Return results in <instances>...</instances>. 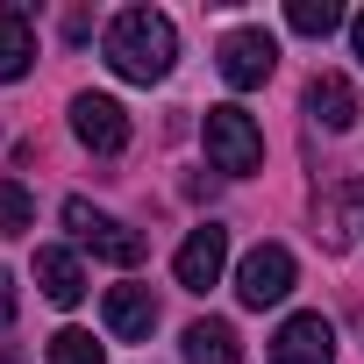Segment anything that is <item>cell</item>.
Wrapping results in <instances>:
<instances>
[{
	"label": "cell",
	"instance_id": "obj_3",
	"mask_svg": "<svg viewBox=\"0 0 364 364\" xmlns=\"http://www.w3.org/2000/svg\"><path fill=\"white\" fill-rule=\"evenodd\" d=\"M65 229L93 250V257H107V264H143V236L129 229V222H114V215H100V208H86V200H65Z\"/></svg>",
	"mask_w": 364,
	"mask_h": 364
},
{
	"label": "cell",
	"instance_id": "obj_14",
	"mask_svg": "<svg viewBox=\"0 0 364 364\" xmlns=\"http://www.w3.org/2000/svg\"><path fill=\"white\" fill-rule=\"evenodd\" d=\"M286 22H293V36H328V29H343V8L336 0H293Z\"/></svg>",
	"mask_w": 364,
	"mask_h": 364
},
{
	"label": "cell",
	"instance_id": "obj_13",
	"mask_svg": "<svg viewBox=\"0 0 364 364\" xmlns=\"http://www.w3.org/2000/svg\"><path fill=\"white\" fill-rule=\"evenodd\" d=\"M178 350H186V364H243V343H236V328H229V321H215V314H208V321H193Z\"/></svg>",
	"mask_w": 364,
	"mask_h": 364
},
{
	"label": "cell",
	"instance_id": "obj_11",
	"mask_svg": "<svg viewBox=\"0 0 364 364\" xmlns=\"http://www.w3.org/2000/svg\"><path fill=\"white\" fill-rule=\"evenodd\" d=\"M307 114H314L321 129H350V122H357V86H350L343 72H314V86H307Z\"/></svg>",
	"mask_w": 364,
	"mask_h": 364
},
{
	"label": "cell",
	"instance_id": "obj_1",
	"mask_svg": "<svg viewBox=\"0 0 364 364\" xmlns=\"http://www.w3.org/2000/svg\"><path fill=\"white\" fill-rule=\"evenodd\" d=\"M171 58H178V29H171V15H157V8H129V15L107 22V65H114L122 79L150 86V79L171 72Z\"/></svg>",
	"mask_w": 364,
	"mask_h": 364
},
{
	"label": "cell",
	"instance_id": "obj_8",
	"mask_svg": "<svg viewBox=\"0 0 364 364\" xmlns=\"http://www.w3.org/2000/svg\"><path fill=\"white\" fill-rule=\"evenodd\" d=\"M272 357H279V364H336V328H328V314H286L279 336H272Z\"/></svg>",
	"mask_w": 364,
	"mask_h": 364
},
{
	"label": "cell",
	"instance_id": "obj_18",
	"mask_svg": "<svg viewBox=\"0 0 364 364\" xmlns=\"http://www.w3.org/2000/svg\"><path fill=\"white\" fill-rule=\"evenodd\" d=\"M350 50H357V65H364V15L350 22Z\"/></svg>",
	"mask_w": 364,
	"mask_h": 364
},
{
	"label": "cell",
	"instance_id": "obj_16",
	"mask_svg": "<svg viewBox=\"0 0 364 364\" xmlns=\"http://www.w3.org/2000/svg\"><path fill=\"white\" fill-rule=\"evenodd\" d=\"M29 222H36V200L15 186V178H0V236H22Z\"/></svg>",
	"mask_w": 364,
	"mask_h": 364
},
{
	"label": "cell",
	"instance_id": "obj_5",
	"mask_svg": "<svg viewBox=\"0 0 364 364\" xmlns=\"http://www.w3.org/2000/svg\"><path fill=\"white\" fill-rule=\"evenodd\" d=\"M215 65H222V79H229L236 93H250V86H264V79H272V65H279V43H272L264 29H236V36H222Z\"/></svg>",
	"mask_w": 364,
	"mask_h": 364
},
{
	"label": "cell",
	"instance_id": "obj_10",
	"mask_svg": "<svg viewBox=\"0 0 364 364\" xmlns=\"http://www.w3.org/2000/svg\"><path fill=\"white\" fill-rule=\"evenodd\" d=\"M29 65H36V29H29V15H22V8H0V86L29 79Z\"/></svg>",
	"mask_w": 364,
	"mask_h": 364
},
{
	"label": "cell",
	"instance_id": "obj_2",
	"mask_svg": "<svg viewBox=\"0 0 364 364\" xmlns=\"http://www.w3.org/2000/svg\"><path fill=\"white\" fill-rule=\"evenodd\" d=\"M208 157H215V171H229V178H243V171H257L264 164V129L243 114V107H208Z\"/></svg>",
	"mask_w": 364,
	"mask_h": 364
},
{
	"label": "cell",
	"instance_id": "obj_7",
	"mask_svg": "<svg viewBox=\"0 0 364 364\" xmlns=\"http://www.w3.org/2000/svg\"><path fill=\"white\" fill-rule=\"evenodd\" d=\"M222 264H229V229L200 222L186 243H178V257H171V279L186 286V293H208V286L222 279Z\"/></svg>",
	"mask_w": 364,
	"mask_h": 364
},
{
	"label": "cell",
	"instance_id": "obj_4",
	"mask_svg": "<svg viewBox=\"0 0 364 364\" xmlns=\"http://www.w3.org/2000/svg\"><path fill=\"white\" fill-rule=\"evenodd\" d=\"M286 293H293V250L286 243H257L236 264V300L243 307H279Z\"/></svg>",
	"mask_w": 364,
	"mask_h": 364
},
{
	"label": "cell",
	"instance_id": "obj_15",
	"mask_svg": "<svg viewBox=\"0 0 364 364\" xmlns=\"http://www.w3.org/2000/svg\"><path fill=\"white\" fill-rule=\"evenodd\" d=\"M50 364H107V350H100L86 328H58V336H50Z\"/></svg>",
	"mask_w": 364,
	"mask_h": 364
},
{
	"label": "cell",
	"instance_id": "obj_6",
	"mask_svg": "<svg viewBox=\"0 0 364 364\" xmlns=\"http://www.w3.org/2000/svg\"><path fill=\"white\" fill-rule=\"evenodd\" d=\"M72 136H79L93 157H114V150L129 143V107L107 100V93H79V100H72Z\"/></svg>",
	"mask_w": 364,
	"mask_h": 364
},
{
	"label": "cell",
	"instance_id": "obj_12",
	"mask_svg": "<svg viewBox=\"0 0 364 364\" xmlns=\"http://www.w3.org/2000/svg\"><path fill=\"white\" fill-rule=\"evenodd\" d=\"M36 286H43V300H58V307H79V300H86V272H79L72 250H36Z\"/></svg>",
	"mask_w": 364,
	"mask_h": 364
},
{
	"label": "cell",
	"instance_id": "obj_9",
	"mask_svg": "<svg viewBox=\"0 0 364 364\" xmlns=\"http://www.w3.org/2000/svg\"><path fill=\"white\" fill-rule=\"evenodd\" d=\"M107 328H114L122 343H150V328H157L150 286H107Z\"/></svg>",
	"mask_w": 364,
	"mask_h": 364
},
{
	"label": "cell",
	"instance_id": "obj_17",
	"mask_svg": "<svg viewBox=\"0 0 364 364\" xmlns=\"http://www.w3.org/2000/svg\"><path fill=\"white\" fill-rule=\"evenodd\" d=\"M15 307H22L15 300V272H0V328H15Z\"/></svg>",
	"mask_w": 364,
	"mask_h": 364
}]
</instances>
